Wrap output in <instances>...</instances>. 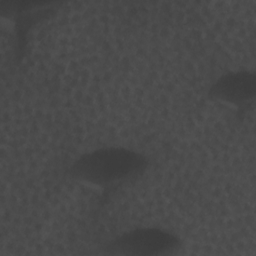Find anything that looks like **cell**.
<instances>
[{"label": "cell", "mask_w": 256, "mask_h": 256, "mask_svg": "<svg viewBox=\"0 0 256 256\" xmlns=\"http://www.w3.org/2000/svg\"><path fill=\"white\" fill-rule=\"evenodd\" d=\"M144 157L132 150L119 147L98 149L80 156L71 166V175L91 184H109L141 171Z\"/></svg>", "instance_id": "obj_1"}, {"label": "cell", "mask_w": 256, "mask_h": 256, "mask_svg": "<svg viewBox=\"0 0 256 256\" xmlns=\"http://www.w3.org/2000/svg\"><path fill=\"white\" fill-rule=\"evenodd\" d=\"M180 244L172 233L157 228H140L125 232L107 246L111 254L157 256L174 252Z\"/></svg>", "instance_id": "obj_2"}, {"label": "cell", "mask_w": 256, "mask_h": 256, "mask_svg": "<svg viewBox=\"0 0 256 256\" xmlns=\"http://www.w3.org/2000/svg\"><path fill=\"white\" fill-rule=\"evenodd\" d=\"M255 90V75L244 71L229 73L220 78L212 87L211 94L230 103H241L252 98Z\"/></svg>", "instance_id": "obj_3"}]
</instances>
